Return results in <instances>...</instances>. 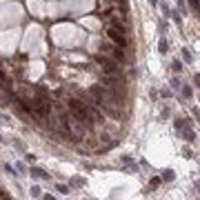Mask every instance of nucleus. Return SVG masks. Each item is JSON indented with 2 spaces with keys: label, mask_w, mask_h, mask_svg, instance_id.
Returning a JSON list of instances; mask_svg holds the SVG:
<instances>
[{
  "label": "nucleus",
  "mask_w": 200,
  "mask_h": 200,
  "mask_svg": "<svg viewBox=\"0 0 200 200\" xmlns=\"http://www.w3.org/2000/svg\"><path fill=\"white\" fill-rule=\"evenodd\" d=\"M96 62L102 67V74H109V76L122 74V67H120V62H116L114 58H109V56H105V53H98V56H96Z\"/></svg>",
  "instance_id": "obj_1"
},
{
  "label": "nucleus",
  "mask_w": 200,
  "mask_h": 200,
  "mask_svg": "<svg viewBox=\"0 0 200 200\" xmlns=\"http://www.w3.org/2000/svg\"><path fill=\"white\" fill-rule=\"evenodd\" d=\"M107 33H109V38L116 42V47H122V49H127V47H129V40H127V31H122V29H116V27H111Z\"/></svg>",
  "instance_id": "obj_2"
},
{
  "label": "nucleus",
  "mask_w": 200,
  "mask_h": 200,
  "mask_svg": "<svg viewBox=\"0 0 200 200\" xmlns=\"http://www.w3.org/2000/svg\"><path fill=\"white\" fill-rule=\"evenodd\" d=\"M102 53H111L116 62L120 65H125L127 62V56H125V49L122 47H111V45H102Z\"/></svg>",
  "instance_id": "obj_3"
},
{
  "label": "nucleus",
  "mask_w": 200,
  "mask_h": 200,
  "mask_svg": "<svg viewBox=\"0 0 200 200\" xmlns=\"http://www.w3.org/2000/svg\"><path fill=\"white\" fill-rule=\"evenodd\" d=\"M31 178H47V174L42 169H38V167H31Z\"/></svg>",
  "instance_id": "obj_4"
},
{
  "label": "nucleus",
  "mask_w": 200,
  "mask_h": 200,
  "mask_svg": "<svg viewBox=\"0 0 200 200\" xmlns=\"http://www.w3.org/2000/svg\"><path fill=\"white\" fill-rule=\"evenodd\" d=\"M171 178H174V171H171V169H165V171H162V180H171Z\"/></svg>",
  "instance_id": "obj_5"
},
{
  "label": "nucleus",
  "mask_w": 200,
  "mask_h": 200,
  "mask_svg": "<svg viewBox=\"0 0 200 200\" xmlns=\"http://www.w3.org/2000/svg\"><path fill=\"white\" fill-rule=\"evenodd\" d=\"M167 51H169L167 49V40L162 38V40H160V53H167Z\"/></svg>",
  "instance_id": "obj_6"
},
{
  "label": "nucleus",
  "mask_w": 200,
  "mask_h": 200,
  "mask_svg": "<svg viewBox=\"0 0 200 200\" xmlns=\"http://www.w3.org/2000/svg\"><path fill=\"white\" fill-rule=\"evenodd\" d=\"M171 67H174V71H180V69H182V65H180V60H174V62H171Z\"/></svg>",
  "instance_id": "obj_7"
},
{
  "label": "nucleus",
  "mask_w": 200,
  "mask_h": 200,
  "mask_svg": "<svg viewBox=\"0 0 200 200\" xmlns=\"http://www.w3.org/2000/svg\"><path fill=\"white\" fill-rule=\"evenodd\" d=\"M56 189H58L60 193H69V187H67V184H58V187H56Z\"/></svg>",
  "instance_id": "obj_8"
},
{
  "label": "nucleus",
  "mask_w": 200,
  "mask_h": 200,
  "mask_svg": "<svg viewBox=\"0 0 200 200\" xmlns=\"http://www.w3.org/2000/svg\"><path fill=\"white\" fill-rule=\"evenodd\" d=\"M182 96H184V98H189V96H191V87H184V89H182Z\"/></svg>",
  "instance_id": "obj_9"
},
{
  "label": "nucleus",
  "mask_w": 200,
  "mask_h": 200,
  "mask_svg": "<svg viewBox=\"0 0 200 200\" xmlns=\"http://www.w3.org/2000/svg\"><path fill=\"white\" fill-rule=\"evenodd\" d=\"M31 196H33V198H38V196H40V189H38V187H31Z\"/></svg>",
  "instance_id": "obj_10"
},
{
  "label": "nucleus",
  "mask_w": 200,
  "mask_h": 200,
  "mask_svg": "<svg viewBox=\"0 0 200 200\" xmlns=\"http://www.w3.org/2000/svg\"><path fill=\"white\" fill-rule=\"evenodd\" d=\"M182 56H184V60H187V62H189V60H191V53H189V51H187V49L182 51Z\"/></svg>",
  "instance_id": "obj_11"
},
{
  "label": "nucleus",
  "mask_w": 200,
  "mask_h": 200,
  "mask_svg": "<svg viewBox=\"0 0 200 200\" xmlns=\"http://www.w3.org/2000/svg\"><path fill=\"white\" fill-rule=\"evenodd\" d=\"M0 82H7V76L2 74V71H0Z\"/></svg>",
  "instance_id": "obj_12"
},
{
  "label": "nucleus",
  "mask_w": 200,
  "mask_h": 200,
  "mask_svg": "<svg viewBox=\"0 0 200 200\" xmlns=\"http://www.w3.org/2000/svg\"><path fill=\"white\" fill-rule=\"evenodd\" d=\"M149 5H153V7H156V5H158V0H149Z\"/></svg>",
  "instance_id": "obj_13"
},
{
  "label": "nucleus",
  "mask_w": 200,
  "mask_h": 200,
  "mask_svg": "<svg viewBox=\"0 0 200 200\" xmlns=\"http://www.w3.org/2000/svg\"><path fill=\"white\" fill-rule=\"evenodd\" d=\"M0 198H9L7 193H2V189H0Z\"/></svg>",
  "instance_id": "obj_14"
}]
</instances>
